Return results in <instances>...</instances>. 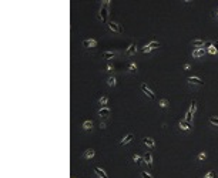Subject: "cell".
<instances>
[{
  "label": "cell",
  "instance_id": "cell-1",
  "mask_svg": "<svg viewBox=\"0 0 218 178\" xmlns=\"http://www.w3.org/2000/svg\"><path fill=\"white\" fill-rule=\"evenodd\" d=\"M108 6H110V1H108V0L101 1V6H100L98 14H97L98 22H101V23H108V22H107V17H108Z\"/></svg>",
  "mask_w": 218,
  "mask_h": 178
},
{
  "label": "cell",
  "instance_id": "cell-2",
  "mask_svg": "<svg viewBox=\"0 0 218 178\" xmlns=\"http://www.w3.org/2000/svg\"><path fill=\"white\" fill-rule=\"evenodd\" d=\"M140 89H141V91L144 93L147 97H148V100H151V101L155 100V94L153 93V90H151V89H148V86H147L145 83H143V84L140 86Z\"/></svg>",
  "mask_w": 218,
  "mask_h": 178
},
{
  "label": "cell",
  "instance_id": "cell-3",
  "mask_svg": "<svg viewBox=\"0 0 218 178\" xmlns=\"http://www.w3.org/2000/svg\"><path fill=\"white\" fill-rule=\"evenodd\" d=\"M178 127H180V130H181L183 133H190V131L193 130V124H188V123L183 118V120H180V123H178Z\"/></svg>",
  "mask_w": 218,
  "mask_h": 178
},
{
  "label": "cell",
  "instance_id": "cell-4",
  "mask_svg": "<svg viewBox=\"0 0 218 178\" xmlns=\"http://www.w3.org/2000/svg\"><path fill=\"white\" fill-rule=\"evenodd\" d=\"M107 27H108V30L113 33H123V29H121V26L118 23H115V22H108L107 23Z\"/></svg>",
  "mask_w": 218,
  "mask_h": 178
},
{
  "label": "cell",
  "instance_id": "cell-5",
  "mask_svg": "<svg viewBox=\"0 0 218 178\" xmlns=\"http://www.w3.org/2000/svg\"><path fill=\"white\" fill-rule=\"evenodd\" d=\"M83 47L84 49H96L97 47V40L94 39H86V40H83Z\"/></svg>",
  "mask_w": 218,
  "mask_h": 178
},
{
  "label": "cell",
  "instance_id": "cell-6",
  "mask_svg": "<svg viewBox=\"0 0 218 178\" xmlns=\"http://www.w3.org/2000/svg\"><path fill=\"white\" fill-rule=\"evenodd\" d=\"M97 114H98L101 118H107V117H110V114H111V108H110V107H100L98 111H97Z\"/></svg>",
  "mask_w": 218,
  "mask_h": 178
},
{
  "label": "cell",
  "instance_id": "cell-7",
  "mask_svg": "<svg viewBox=\"0 0 218 178\" xmlns=\"http://www.w3.org/2000/svg\"><path fill=\"white\" fill-rule=\"evenodd\" d=\"M133 138H134V134H133V133H128L127 135H124V137L120 140V146H127V144H130V143L133 141Z\"/></svg>",
  "mask_w": 218,
  "mask_h": 178
},
{
  "label": "cell",
  "instance_id": "cell-8",
  "mask_svg": "<svg viewBox=\"0 0 218 178\" xmlns=\"http://www.w3.org/2000/svg\"><path fill=\"white\" fill-rule=\"evenodd\" d=\"M137 53V44L136 43H130L127 50H126V56H133Z\"/></svg>",
  "mask_w": 218,
  "mask_h": 178
},
{
  "label": "cell",
  "instance_id": "cell-9",
  "mask_svg": "<svg viewBox=\"0 0 218 178\" xmlns=\"http://www.w3.org/2000/svg\"><path fill=\"white\" fill-rule=\"evenodd\" d=\"M207 53V50L204 49H194L193 50V53H191V56H193V58H200V57H202L204 54Z\"/></svg>",
  "mask_w": 218,
  "mask_h": 178
},
{
  "label": "cell",
  "instance_id": "cell-10",
  "mask_svg": "<svg viewBox=\"0 0 218 178\" xmlns=\"http://www.w3.org/2000/svg\"><path fill=\"white\" fill-rule=\"evenodd\" d=\"M187 83L194 84V86H202V84H204V81H202L200 77H187Z\"/></svg>",
  "mask_w": 218,
  "mask_h": 178
},
{
  "label": "cell",
  "instance_id": "cell-11",
  "mask_svg": "<svg viewBox=\"0 0 218 178\" xmlns=\"http://www.w3.org/2000/svg\"><path fill=\"white\" fill-rule=\"evenodd\" d=\"M204 44H205V41L201 40V39H194V40L191 41V46H193L194 49H202Z\"/></svg>",
  "mask_w": 218,
  "mask_h": 178
},
{
  "label": "cell",
  "instance_id": "cell-12",
  "mask_svg": "<svg viewBox=\"0 0 218 178\" xmlns=\"http://www.w3.org/2000/svg\"><path fill=\"white\" fill-rule=\"evenodd\" d=\"M143 144L145 147H148V148H154L155 147V141L151 137H144L143 138Z\"/></svg>",
  "mask_w": 218,
  "mask_h": 178
},
{
  "label": "cell",
  "instance_id": "cell-13",
  "mask_svg": "<svg viewBox=\"0 0 218 178\" xmlns=\"http://www.w3.org/2000/svg\"><path fill=\"white\" fill-rule=\"evenodd\" d=\"M94 155H96V151H94L93 148H89V150L84 151L83 158H84V160H91V158H94Z\"/></svg>",
  "mask_w": 218,
  "mask_h": 178
},
{
  "label": "cell",
  "instance_id": "cell-14",
  "mask_svg": "<svg viewBox=\"0 0 218 178\" xmlns=\"http://www.w3.org/2000/svg\"><path fill=\"white\" fill-rule=\"evenodd\" d=\"M143 157H144V164H147L148 167H151L153 165V155H151V153H145Z\"/></svg>",
  "mask_w": 218,
  "mask_h": 178
},
{
  "label": "cell",
  "instance_id": "cell-15",
  "mask_svg": "<svg viewBox=\"0 0 218 178\" xmlns=\"http://www.w3.org/2000/svg\"><path fill=\"white\" fill-rule=\"evenodd\" d=\"M137 70H138V67L136 64V61H130L128 66H127V71L128 73H137Z\"/></svg>",
  "mask_w": 218,
  "mask_h": 178
},
{
  "label": "cell",
  "instance_id": "cell-16",
  "mask_svg": "<svg viewBox=\"0 0 218 178\" xmlns=\"http://www.w3.org/2000/svg\"><path fill=\"white\" fill-rule=\"evenodd\" d=\"M94 172L98 175V178H108V175L105 174V171L101 170L100 167H94Z\"/></svg>",
  "mask_w": 218,
  "mask_h": 178
},
{
  "label": "cell",
  "instance_id": "cell-17",
  "mask_svg": "<svg viewBox=\"0 0 218 178\" xmlns=\"http://www.w3.org/2000/svg\"><path fill=\"white\" fill-rule=\"evenodd\" d=\"M107 86L108 87H115L117 86V79H115V76H110L108 79H107Z\"/></svg>",
  "mask_w": 218,
  "mask_h": 178
},
{
  "label": "cell",
  "instance_id": "cell-18",
  "mask_svg": "<svg viewBox=\"0 0 218 178\" xmlns=\"http://www.w3.org/2000/svg\"><path fill=\"white\" fill-rule=\"evenodd\" d=\"M81 128L84 130V131H89V130L93 128V121L91 120H86V121L81 124Z\"/></svg>",
  "mask_w": 218,
  "mask_h": 178
},
{
  "label": "cell",
  "instance_id": "cell-19",
  "mask_svg": "<svg viewBox=\"0 0 218 178\" xmlns=\"http://www.w3.org/2000/svg\"><path fill=\"white\" fill-rule=\"evenodd\" d=\"M114 56H115V53H113V51H104V53L101 54V57H103L104 60H111V58H114Z\"/></svg>",
  "mask_w": 218,
  "mask_h": 178
},
{
  "label": "cell",
  "instance_id": "cell-20",
  "mask_svg": "<svg viewBox=\"0 0 218 178\" xmlns=\"http://www.w3.org/2000/svg\"><path fill=\"white\" fill-rule=\"evenodd\" d=\"M170 105V103H168V100L167 98H161V100H158V107L160 108H167Z\"/></svg>",
  "mask_w": 218,
  "mask_h": 178
},
{
  "label": "cell",
  "instance_id": "cell-21",
  "mask_svg": "<svg viewBox=\"0 0 218 178\" xmlns=\"http://www.w3.org/2000/svg\"><path fill=\"white\" fill-rule=\"evenodd\" d=\"M98 104L101 105V107H107V104H108V96H103V97H100Z\"/></svg>",
  "mask_w": 218,
  "mask_h": 178
},
{
  "label": "cell",
  "instance_id": "cell-22",
  "mask_svg": "<svg viewBox=\"0 0 218 178\" xmlns=\"http://www.w3.org/2000/svg\"><path fill=\"white\" fill-rule=\"evenodd\" d=\"M193 113L190 111V110H187V113H186V117H184V120H186L188 124H193Z\"/></svg>",
  "mask_w": 218,
  "mask_h": 178
},
{
  "label": "cell",
  "instance_id": "cell-23",
  "mask_svg": "<svg viewBox=\"0 0 218 178\" xmlns=\"http://www.w3.org/2000/svg\"><path fill=\"white\" fill-rule=\"evenodd\" d=\"M133 161L137 162V164H143V162H144V157H141V155H138V154H134V155H133Z\"/></svg>",
  "mask_w": 218,
  "mask_h": 178
},
{
  "label": "cell",
  "instance_id": "cell-24",
  "mask_svg": "<svg viewBox=\"0 0 218 178\" xmlns=\"http://www.w3.org/2000/svg\"><path fill=\"white\" fill-rule=\"evenodd\" d=\"M210 124L211 125H214L215 128H218V115H212V117H210Z\"/></svg>",
  "mask_w": 218,
  "mask_h": 178
},
{
  "label": "cell",
  "instance_id": "cell-25",
  "mask_svg": "<svg viewBox=\"0 0 218 178\" xmlns=\"http://www.w3.org/2000/svg\"><path fill=\"white\" fill-rule=\"evenodd\" d=\"M148 46H150L153 50H155V49H158V47L161 46V43H160V41H157V40H151L150 43H148Z\"/></svg>",
  "mask_w": 218,
  "mask_h": 178
},
{
  "label": "cell",
  "instance_id": "cell-26",
  "mask_svg": "<svg viewBox=\"0 0 218 178\" xmlns=\"http://www.w3.org/2000/svg\"><path fill=\"white\" fill-rule=\"evenodd\" d=\"M191 113H193V115L195 114V111H197V100H193L191 101V105H190V108H188Z\"/></svg>",
  "mask_w": 218,
  "mask_h": 178
},
{
  "label": "cell",
  "instance_id": "cell-27",
  "mask_svg": "<svg viewBox=\"0 0 218 178\" xmlns=\"http://www.w3.org/2000/svg\"><path fill=\"white\" fill-rule=\"evenodd\" d=\"M205 158H207V153L205 151H201V153L197 155V161H204Z\"/></svg>",
  "mask_w": 218,
  "mask_h": 178
},
{
  "label": "cell",
  "instance_id": "cell-28",
  "mask_svg": "<svg viewBox=\"0 0 218 178\" xmlns=\"http://www.w3.org/2000/svg\"><path fill=\"white\" fill-rule=\"evenodd\" d=\"M215 175H217V174H215V171H208V172H207V174H205L202 178H215Z\"/></svg>",
  "mask_w": 218,
  "mask_h": 178
},
{
  "label": "cell",
  "instance_id": "cell-29",
  "mask_svg": "<svg viewBox=\"0 0 218 178\" xmlns=\"http://www.w3.org/2000/svg\"><path fill=\"white\" fill-rule=\"evenodd\" d=\"M151 51H153V49H151L148 44H145L144 47H143V53H144V54H148V53H151Z\"/></svg>",
  "mask_w": 218,
  "mask_h": 178
},
{
  "label": "cell",
  "instance_id": "cell-30",
  "mask_svg": "<svg viewBox=\"0 0 218 178\" xmlns=\"http://www.w3.org/2000/svg\"><path fill=\"white\" fill-rule=\"evenodd\" d=\"M141 178H153V175H151L148 171H143V172H141Z\"/></svg>",
  "mask_w": 218,
  "mask_h": 178
},
{
  "label": "cell",
  "instance_id": "cell-31",
  "mask_svg": "<svg viewBox=\"0 0 218 178\" xmlns=\"http://www.w3.org/2000/svg\"><path fill=\"white\" fill-rule=\"evenodd\" d=\"M211 47H212V41H211V40L205 41V44H204V49L208 50V49H211Z\"/></svg>",
  "mask_w": 218,
  "mask_h": 178
},
{
  "label": "cell",
  "instance_id": "cell-32",
  "mask_svg": "<svg viewBox=\"0 0 218 178\" xmlns=\"http://www.w3.org/2000/svg\"><path fill=\"white\" fill-rule=\"evenodd\" d=\"M207 51H208L210 54H212V56H215V54H218V51H217L215 49H214V47H211V49H208Z\"/></svg>",
  "mask_w": 218,
  "mask_h": 178
},
{
  "label": "cell",
  "instance_id": "cell-33",
  "mask_svg": "<svg viewBox=\"0 0 218 178\" xmlns=\"http://www.w3.org/2000/svg\"><path fill=\"white\" fill-rule=\"evenodd\" d=\"M105 71H108V73H111V71H114V67L111 64H107L105 66Z\"/></svg>",
  "mask_w": 218,
  "mask_h": 178
},
{
  "label": "cell",
  "instance_id": "cell-34",
  "mask_svg": "<svg viewBox=\"0 0 218 178\" xmlns=\"http://www.w3.org/2000/svg\"><path fill=\"white\" fill-rule=\"evenodd\" d=\"M212 47H214V49H215V50H217V51H218V40L212 41Z\"/></svg>",
  "mask_w": 218,
  "mask_h": 178
},
{
  "label": "cell",
  "instance_id": "cell-35",
  "mask_svg": "<svg viewBox=\"0 0 218 178\" xmlns=\"http://www.w3.org/2000/svg\"><path fill=\"white\" fill-rule=\"evenodd\" d=\"M190 68H191V66L188 64V63H187V64H184V70H190Z\"/></svg>",
  "mask_w": 218,
  "mask_h": 178
},
{
  "label": "cell",
  "instance_id": "cell-36",
  "mask_svg": "<svg viewBox=\"0 0 218 178\" xmlns=\"http://www.w3.org/2000/svg\"><path fill=\"white\" fill-rule=\"evenodd\" d=\"M100 128H101V130L105 128V123H100Z\"/></svg>",
  "mask_w": 218,
  "mask_h": 178
},
{
  "label": "cell",
  "instance_id": "cell-37",
  "mask_svg": "<svg viewBox=\"0 0 218 178\" xmlns=\"http://www.w3.org/2000/svg\"><path fill=\"white\" fill-rule=\"evenodd\" d=\"M215 17H218V9L215 10Z\"/></svg>",
  "mask_w": 218,
  "mask_h": 178
},
{
  "label": "cell",
  "instance_id": "cell-38",
  "mask_svg": "<svg viewBox=\"0 0 218 178\" xmlns=\"http://www.w3.org/2000/svg\"><path fill=\"white\" fill-rule=\"evenodd\" d=\"M73 178H76V177H73Z\"/></svg>",
  "mask_w": 218,
  "mask_h": 178
}]
</instances>
